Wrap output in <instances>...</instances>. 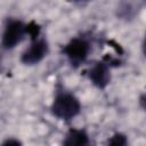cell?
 <instances>
[{
  "instance_id": "cell-1",
  "label": "cell",
  "mask_w": 146,
  "mask_h": 146,
  "mask_svg": "<svg viewBox=\"0 0 146 146\" xmlns=\"http://www.w3.org/2000/svg\"><path fill=\"white\" fill-rule=\"evenodd\" d=\"M49 111L57 120L68 123L80 115L82 104L80 98L72 90L58 83L54 90Z\"/></svg>"
},
{
  "instance_id": "cell-2",
  "label": "cell",
  "mask_w": 146,
  "mask_h": 146,
  "mask_svg": "<svg viewBox=\"0 0 146 146\" xmlns=\"http://www.w3.org/2000/svg\"><path fill=\"white\" fill-rule=\"evenodd\" d=\"M92 51V42L86 35H75L66 41L60 52L67 64L73 68H79L86 64Z\"/></svg>"
},
{
  "instance_id": "cell-3",
  "label": "cell",
  "mask_w": 146,
  "mask_h": 146,
  "mask_svg": "<svg viewBox=\"0 0 146 146\" xmlns=\"http://www.w3.org/2000/svg\"><path fill=\"white\" fill-rule=\"evenodd\" d=\"M27 38L26 22L17 17H9L2 25L0 34V47L1 49L9 51L14 50Z\"/></svg>"
},
{
  "instance_id": "cell-4",
  "label": "cell",
  "mask_w": 146,
  "mask_h": 146,
  "mask_svg": "<svg viewBox=\"0 0 146 146\" xmlns=\"http://www.w3.org/2000/svg\"><path fill=\"white\" fill-rule=\"evenodd\" d=\"M49 42L41 34L36 38L30 39L29 46L24 48L19 56V62L24 66H35L43 62L49 54Z\"/></svg>"
},
{
  "instance_id": "cell-5",
  "label": "cell",
  "mask_w": 146,
  "mask_h": 146,
  "mask_svg": "<svg viewBox=\"0 0 146 146\" xmlns=\"http://www.w3.org/2000/svg\"><path fill=\"white\" fill-rule=\"evenodd\" d=\"M112 66L105 60H96L91 63L87 70V78L90 83L98 90H105L112 81Z\"/></svg>"
},
{
  "instance_id": "cell-6",
  "label": "cell",
  "mask_w": 146,
  "mask_h": 146,
  "mask_svg": "<svg viewBox=\"0 0 146 146\" xmlns=\"http://www.w3.org/2000/svg\"><path fill=\"white\" fill-rule=\"evenodd\" d=\"M65 146H87L90 144V136L86 129L70 128L63 138Z\"/></svg>"
},
{
  "instance_id": "cell-7",
  "label": "cell",
  "mask_w": 146,
  "mask_h": 146,
  "mask_svg": "<svg viewBox=\"0 0 146 146\" xmlns=\"http://www.w3.org/2000/svg\"><path fill=\"white\" fill-rule=\"evenodd\" d=\"M128 137L127 135L122 132H115L111 137H108L106 144L107 145H113V146H125L128 145Z\"/></svg>"
},
{
  "instance_id": "cell-8",
  "label": "cell",
  "mask_w": 146,
  "mask_h": 146,
  "mask_svg": "<svg viewBox=\"0 0 146 146\" xmlns=\"http://www.w3.org/2000/svg\"><path fill=\"white\" fill-rule=\"evenodd\" d=\"M3 145H18V144H21V141L18 140V139H14V138H10V139H6L3 143H2Z\"/></svg>"
},
{
  "instance_id": "cell-9",
  "label": "cell",
  "mask_w": 146,
  "mask_h": 146,
  "mask_svg": "<svg viewBox=\"0 0 146 146\" xmlns=\"http://www.w3.org/2000/svg\"><path fill=\"white\" fill-rule=\"evenodd\" d=\"M76 2H88V1H91V0H74Z\"/></svg>"
}]
</instances>
